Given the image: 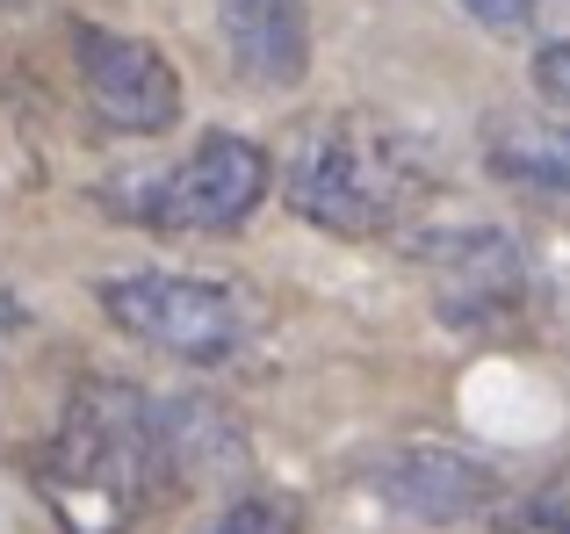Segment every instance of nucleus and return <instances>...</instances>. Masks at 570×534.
Returning <instances> with one entry per match:
<instances>
[{"mask_svg":"<svg viewBox=\"0 0 570 534\" xmlns=\"http://www.w3.org/2000/svg\"><path fill=\"white\" fill-rule=\"evenodd\" d=\"M441 188V159L426 138L383 116H311L289 138L282 159V196L304 225L333 231V239H376L404 225L419 202Z\"/></svg>","mask_w":570,"mask_h":534,"instance_id":"nucleus-1","label":"nucleus"},{"mask_svg":"<svg viewBox=\"0 0 570 534\" xmlns=\"http://www.w3.org/2000/svg\"><path fill=\"white\" fill-rule=\"evenodd\" d=\"M159 477H167V441L145 397L109 390V383L72 397L51 463H43V492H51L58 521L72 534H124L159 492Z\"/></svg>","mask_w":570,"mask_h":534,"instance_id":"nucleus-2","label":"nucleus"},{"mask_svg":"<svg viewBox=\"0 0 570 534\" xmlns=\"http://www.w3.org/2000/svg\"><path fill=\"white\" fill-rule=\"evenodd\" d=\"M101 310L116 333H130L138 347L174 354V362H232L253 333V310L238 289L224 281H195V275H124L101 281Z\"/></svg>","mask_w":570,"mask_h":534,"instance_id":"nucleus-3","label":"nucleus"},{"mask_svg":"<svg viewBox=\"0 0 570 534\" xmlns=\"http://www.w3.org/2000/svg\"><path fill=\"white\" fill-rule=\"evenodd\" d=\"M267 181H275V167H267L261 145L238 138V130H209L181 167L153 188L145 217L159 231H238L261 210Z\"/></svg>","mask_w":570,"mask_h":534,"instance_id":"nucleus-4","label":"nucleus"},{"mask_svg":"<svg viewBox=\"0 0 570 534\" xmlns=\"http://www.w3.org/2000/svg\"><path fill=\"white\" fill-rule=\"evenodd\" d=\"M72 58H80V87L87 109L124 138H159L181 116V72L153 51L145 37L101 22H72Z\"/></svg>","mask_w":570,"mask_h":534,"instance_id":"nucleus-5","label":"nucleus"},{"mask_svg":"<svg viewBox=\"0 0 570 534\" xmlns=\"http://www.w3.org/2000/svg\"><path fill=\"white\" fill-rule=\"evenodd\" d=\"M412 260L433 275V304H441V318L470 325V333H484V325H505L520 310V289H528V260H520V246L505 239V231H426V239H412Z\"/></svg>","mask_w":570,"mask_h":534,"instance_id":"nucleus-6","label":"nucleus"},{"mask_svg":"<svg viewBox=\"0 0 570 534\" xmlns=\"http://www.w3.org/2000/svg\"><path fill=\"white\" fill-rule=\"evenodd\" d=\"M376 498L404 521H426V527H455V521H499L505 492H499V469L476 463L462 448H390L376 469H368Z\"/></svg>","mask_w":570,"mask_h":534,"instance_id":"nucleus-7","label":"nucleus"},{"mask_svg":"<svg viewBox=\"0 0 570 534\" xmlns=\"http://www.w3.org/2000/svg\"><path fill=\"white\" fill-rule=\"evenodd\" d=\"M217 37L238 80L289 95L311 72V8L304 0H217Z\"/></svg>","mask_w":570,"mask_h":534,"instance_id":"nucleus-8","label":"nucleus"},{"mask_svg":"<svg viewBox=\"0 0 570 534\" xmlns=\"http://www.w3.org/2000/svg\"><path fill=\"white\" fill-rule=\"evenodd\" d=\"M484 159L499 181L542 188V196H570V123H549V116H491L484 123Z\"/></svg>","mask_w":570,"mask_h":534,"instance_id":"nucleus-9","label":"nucleus"},{"mask_svg":"<svg viewBox=\"0 0 570 534\" xmlns=\"http://www.w3.org/2000/svg\"><path fill=\"white\" fill-rule=\"evenodd\" d=\"M296 527H304V506L289 492H238L203 534H296Z\"/></svg>","mask_w":570,"mask_h":534,"instance_id":"nucleus-10","label":"nucleus"},{"mask_svg":"<svg viewBox=\"0 0 570 534\" xmlns=\"http://www.w3.org/2000/svg\"><path fill=\"white\" fill-rule=\"evenodd\" d=\"M499 521H513V527H528V534H570V469L542 477L520 506H505Z\"/></svg>","mask_w":570,"mask_h":534,"instance_id":"nucleus-11","label":"nucleus"},{"mask_svg":"<svg viewBox=\"0 0 570 534\" xmlns=\"http://www.w3.org/2000/svg\"><path fill=\"white\" fill-rule=\"evenodd\" d=\"M534 95H549L557 109H570V37L534 51Z\"/></svg>","mask_w":570,"mask_h":534,"instance_id":"nucleus-12","label":"nucleus"},{"mask_svg":"<svg viewBox=\"0 0 570 534\" xmlns=\"http://www.w3.org/2000/svg\"><path fill=\"white\" fill-rule=\"evenodd\" d=\"M462 8H470L491 37H520V29L534 22V0H462Z\"/></svg>","mask_w":570,"mask_h":534,"instance_id":"nucleus-13","label":"nucleus"}]
</instances>
